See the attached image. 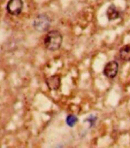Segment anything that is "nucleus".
I'll return each mask as SVG.
<instances>
[{
    "mask_svg": "<svg viewBox=\"0 0 130 148\" xmlns=\"http://www.w3.org/2000/svg\"><path fill=\"white\" fill-rule=\"evenodd\" d=\"M63 42L62 35L56 30L48 31L44 39V44L47 49L50 51H56L59 49Z\"/></svg>",
    "mask_w": 130,
    "mask_h": 148,
    "instance_id": "obj_1",
    "label": "nucleus"
},
{
    "mask_svg": "<svg viewBox=\"0 0 130 148\" xmlns=\"http://www.w3.org/2000/svg\"><path fill=\"white\" fill-rule=\"evenodd\" d=\"M77 121H78V118L75 115H73V114L68 115L66 119L67 124L70 127H73L77 123Z\"/></svg>",
    "mask_w": 130,
    "mask_h": 148,
    "instance_id": "obj_8",
    "label": "nucleus"
},
{
    "mask_svg": "<svg viewBox=\"0 0 130 148\" xmlns=\"http://www.w3.org/2000/svg\"><path fill=\"white\" fill-rule=\"evenodd\" d=\"M120 59L125 61H130V45L122 47L119 50Z\"/></svg>",
    "mask_w": 130,
    "mask_h": 148,
    "instance_id": "obj_6",
    "label": "nucleus"
},
{
    "mask_svg": "<svg viewBox=\"0 0 130 148\" xmlns=\"http://www.w3.org/2000/svg\"><path fill=\"white\" fill-rule=\"evenodd\" d=\"M106 15L109 19V20H116L119 16V12L116 9V8L114 5H110L107 11H106Z\"/></svg>",
    "mask_w": 130,
    "mask_h": 148,
    "instance_id": "obj_7",
    "label": "nucleus"
},
{
    "mask_svg": "<svg viewBox=\"0 0 130 148\" xmlns=\"http://www.w3.org/2000/svg\"><path fill=\"white\" fill-rule=\"evenodd\" d=\"M119 71V64L116 61H112L108 62L103 68V75L109 78H115Z\"/></svg>",
    "mask_w": 130,
    "mask_h": 148,
    "instance_id": "obj_4",
    "label": "nucleus"
},
{
    "mask_svg": "<svg viewBox=\"0 0 130 148\" xmlns=\"http://www.w3.org/2000/svg\"><path fill=\"white\" fill-rule=\"evenodd\" d=\"M61 77L58 75H52L46 80L48 88L51 91H57L61 86Z\"/></svg>",
    "mask_w": 130,
    "mask_h": 148,
    "instance_id": "obj_5",
    "label": "nucleus"
},
{
    "mask_svg": "<svg viewBox=\"0 0 130 148\" xmlns=\"http://www.w3.org/2000/svg\"><path fill=\"white\" fill-rule=\"evenodd\" d=\"M51 26L50 18L45 15L41 14L38 15L33 22V26L38 31H44L49 29Z\"/></svg>",
    "mask_w": 130,
    "mask_h": 148,
    "instance_id": "obj_2",
    "label": "nucleus"
},
{
    "mask_svg": "<svg viewBox=\"0 0 130 148\" xmlns=\"http://www.w3.org/2000/svg\"><path fill=\"white\" fill-rule=\"evenodd\" d=\"M23 9V2L22 0H9L6 9L7 12L14 16H17L20 15Z\"/></svg>",
    "mask_w": 130,
    "mask_h": 148,
    "instance_id": "obj_3",
    "label": "nucleus"
}]
</instances>
